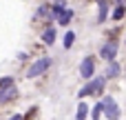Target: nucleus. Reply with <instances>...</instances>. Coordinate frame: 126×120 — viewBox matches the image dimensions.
I'll return each mask as SVG.
<instances>
[{
  "label": "nucleus",
  "instance_id": "6e6552de",
  "mask_svg": "<svg viewBox=\"0 0 126 120\" xmlns=\"http://www.w3.org/2000/svg\"><path fill=\"white\" fill-rule=\"evenodd\" d=\"M42 42H44V45H53V42H55V29H53V27H49V29L42 33Z\"/></svg>",
  "mask_w": 126,
  "mask_h": 120
},
{
  "label": "nucleus",
  "instance_id": "f3484780",
  "mask_svg": "<svg viewBox=\"0 0 126 120\" xmlns=\"http://www.w3.org/2000/svg\"><path fill=\"white\" fill-rule=\"evenodd\" d=\"M58 2H64V0H58Z\"/></svg>",
  "mask_w": 126,
  "mask_h": 120
},
{
  "label": "nucleus",
  "instance_id": "9d476101",
  "mask_svg": "<svg viewBox=\"0 0 126 120\" xmlns=\"http://www.w3.org/2000/svg\"><path fill=\"white\" fill-rule=\"evenodd\" d=\"M120 71H122V69H120V65H117L115 60H113V62H109V69H106V76H109V78H117V76H120Z\"/></svg>",
  "mask_w": 126,
  "mask_h": 120
},
{
  "label": "nucleus",
  "instance_id": "20e7f679",
  "mask_svg": "<svg viewBox=\"0 0 126 120\" xmlns=\"http://www.w3.org/2000/svg\"><path fill=\"white\" fill-rule=\"evenodd\" d=\"M49 67H51V58H40V60H35V62L29 67L27 78H38V76H42Z\"/></svg>",
  "mask_w": 126,
  "mask_h": 120
},
{
  "label": "nucleus",
  "instance_id": "f8f14e48",
  "mask_svg": "<svg viewBox=\"0 0 126 120\" xmlns=\"http://www.w3.org/2000/svg\"><path fill=\"white\" fill-rule=\"evenodd\" d=\"M73 42H75V31H66V36H64V49H71Z\"/></svg>",
  "mask_w": 126,
  "mask_h": 120
},
{
  "label": "nucleus",
  "instance_id": "423d86ee",
  "mask_svg": "<svg viewBox=\"0 0 126 120\" xmlns=\"http://www.w3.org/2000/svg\"><path fill=\"white\" fill-rule=\"evenodd\" d=\"M16 96H18V91H16L13 85H7L4 89H0V102H9V100H13Z\"/></svg>",
  "mask_w": 126,
  "mask_h": 120
},
{
  "label": "nucleus",
  "instance_id": "2eb2a0df",
  "mask_svg": "<svg viewBox=\"0 0 126 120\" xmlns=\"http://www.w3.org/2000/svg\"><path fill=\"white\" fill-rule=\"evenodd\" d=\"M9 120H22V116H13V118H9Z\"/></svg>",
  "mask_w": 126,
  "mask_h": 120
},
{
  "label": "nucleus",
  "instance_id": "39448f33",
  "mask_svg": "<svg viewBox=\"0 0 126 120\" xmlns=\"http://www.w3.org/2000/svg\"><path fill=\"white\" fill-rule=\"evenodd\" d=\"M80 76L86 78V80H91V78L95 76V58H93V56H86V58L80 62Z\"/></svg>",
  "mask_w": 126,
  "mask_h": 120
},
{
  "label": "nucleus",
  "instance_id": "f03ea898",
  "mask_svg": "<svg viewBox=\"0 0 126 120\" xmlns=\"http://www.w3.org/2000/svg\"><path fill=\"white\" fill-rule=\"evenodd\" d=\"M102 107H104V114H106V118H109V120H120L122 111H120L117 102H115L111 96H104V100H102Z\"/></svg>",
  "mask_w": 126,
  "mask_h": 120
},
{
  "label": "nucleus",
  "instance_id": "0eeeda50",
  "mask_svg": "<svg viewBox=\"0 0 126 120\" xmlns=\"http://www.w3.org/2000/svg\"><path fill=\"white\" fill-rule=\"evenodd\" d=\"M100 4V13H97V22H104L109 18V9H111V0H97Z\"/></svg>",
  "mask_w": 126,
  "mask_h": 120
},
{
  "label": "nucleus",
  "instance_id": "4468645a",
  "mask_svg": "<svg viewBox=\"0 0 126 120\" xmlns=\"http://www.w3.org/2000/svg\"><path fill=\"white\" fill-rule=\"evenodd\" d=\"M104 114V107H102V102H97V105H93V120H97L100 116Z\"/></svg>",
  "mask_w": 126,
  "mask_h": 120
},
{
  "label": "nucleus",
  "instance_id": "1a4fd4ad",
  "mask_svg": "<svg viewBox=\"0 0 126 120\" xmlns=\"http://www.w3.org/2000/svg\"><path fill=\"white\" fill-rule=\"evenodd\" d=\"M86 116H89V105H86V102H80V105H78L75 120H86Z\"/></svg>",
  "mask_w": 126,
  "mask_h": 120
},
{
  "label": "nucleus",
  "instance_id": "9b49d317",
  "mask_svg": "<svg viewBox=\"0 0 126 120\" xmlns=\"http://www.w3.org/2000/svg\"><path fill=\"white\" fill-rule=\"evenodd\" d=\"M71 18H73V11H71V9H66V11H64V13H62L60 18H58V22H60L62 27H66V24L71 22Z\"/></svg>",
  "mask_w": 126,
  "mask_h": 120
},
{
  "label": "nucleus",
  "instance_id": "7ed1b4c3",
  "mask_svg": "<svg viewBox=\"0 0 126 120\" xmlns=\"http://www.w3.org/2000/svg\"><path fill=\"white\" fill-rule=\"evenodd\" d=\"M100 56L104 58V60H109V62H113L115 58H117V40L115 38H111V40H106L102 47H100Z\"/></svg>",
  "mask_w": 126,
  "mask_h": 120
},
{
  "label": "nucleus",
  "instance_id": "dca6fc26",
  "mask_svg": "<svg viewBox=\"0 0 126 120\" xmlns=\"http://www.w3.org/2000/svg\"><path fill=\"white\" fill-rule=\"evenodd\" d=\"M115 2H117V4H122V0H115Z\"/></svg>",
  "mask_w": 126,
  "mask_h": 120
},
{
  "label": "nucleus",
  "instance_id": "ddd939ff",
  "mask_svg": "<svg viewBox=\"0 0 126 120\" xmlns=\"http://www.w3.org/2000/svg\"><path fill=\"white\" fill-rule=\"evenodd\" d=\"M124 13H126V7H124V4H117V7H115V11H113V20H122V18H124Z\"/></svg>",
  "mask_w": 126,
  "mask_h": 120
},
{
  "label": "nucleus",
  "instance_id": "f257e3e1",
  "mask_svg": "<svg viewBox=\"0 0 126 120\" xmlns=\"http://www.w3.org/2000/svg\"><path fill=\"white\" fill-rule=\"evenodd\" d=\"M104 85H106V78L95 76V78H91V80H89V85H86L78 96H80V98H86V96H91V94H100V91L104 89Z\"/></svg>",
  "mask_w": 126,
  "mask_h": 120
}]
</instances>
